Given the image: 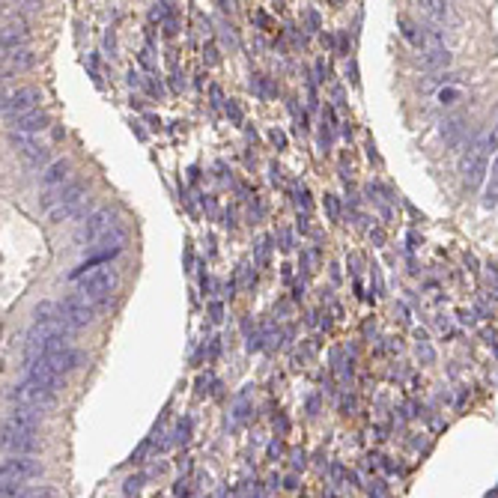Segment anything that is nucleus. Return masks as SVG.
I'll return each mask as SVG.
<instances>
[{
    "instance_id": "f704fd0d",
    "label": "nucleus",
    "mask_w": 498,
    "mask_h": 498,
    "mask_svg": "<svg viewBox=\"0 0 498 498\" xmlns=\"http://www.w3.org/2000/svg\"><path fill=\"white\" fill-rule=\"evenodd\" d=\"M281 242H283V245H281L283 251H290V248H293V236H290V230H283V233H281Z\"/></svg>"
},
{
    "instance_id": "0eeeda50",
    "label": "nucleus",
    "mask_w": 498,
    "mask_h": 498,
    "mask_svg": "<svg viewBox=\"0 0 498 498\" xmlns=\"http://www.w3.org/2000/svg\"><path fill=\"white\" fill-rule=\"evenodd\" d=\"M487 164H489V152L483 147V140L468 147V152L460 159V174H463L465 185H477L483 179V174H487Z\"/></svg>"
},
{
    "instance_id": "39448f33",
    "label": "nucleus",
    "mask_w": 498,
    "mask_h": 498,
    "mask_svg": "<svg viewBox=\"0 0 498 498\" xmlns=\"http://www.w3.org/2000/svg\"><path fill=\"white\" fill-rule=\"evenodd\" d=\"M57 310H60V319L66 325H72V329H84V325H90L96 319V305L87 302L81 293H69L63 295V302L57 305Z\"/></svg>"
},
{
    "instance_id": "393cba45",
    "label": "nucleus",
    "mask_w": 498,
    "mask_h": 498,
    "mask_svg": "<svg viewBox=\"0 0 498 498\" xmlns=\"http://www.w3.org/2000/svg\"><path fill=\"white\" fill-rule=\"evenodd\" d=\"M254 90H257L263 98H272V96H278V90L272 87V81H268L266 75H257V78H254Z\"/></svg>"
},
{
    "instance_id": "9b49d317",
    "label": "nucleus",
    "mask_w": 498,
    "mask_h": 498,
    "mask_svg": "<svg viewBox=\"0 0 498 498\" xmlns=\"http://www.w3.org/2000/svg\"><path fill=\"white\" fill-rule=\"evenodd\" d=\"M6 426H16V430H27V433H39L42 426V415L36 409H27V406H9V412L4 415Z\"/></svg>"
},
{
    "instance_id": "7ed1b4c3",
    "label": "nucleus",
    "mask_w": 498,
    "mask_h": 498,
    "mask_svg": "<svg viewBox=\"0 0 498 498\" xmlns=\"http://www.w3.org/2000/svg\"><path fill=\"white\" fill-rule=\"evenodd\" d=\"M6 400L16 403V406H27V409H51L57 403V394L48 388H39L33 382H16V385L6 388Z\"/></svg>"
},
{
    "instance_id": "ddd939ff",
    "label": "nucleus",
    "mask_w": 498,
    "mask_h": 498,
    "mask_svg": "<svg viewBox=\"0 0 498 498\" xmlns=\"http://www.w3.org/2000/svg\"><path fill=\"white\" fill-rule=\"evenodd\" d=\"M9 144L16 147L33 167H42V164H45V159H48V147H39L30 135H16V132H12L9 135Z\"/></svg>"
},
{
    "instance_id": "e433bc0d",
    "label": "nucleus",
    "mask_w": 498,
    "mask_h": 498,
    "mask_svg": "<svg viewBox=\"0 0 498 498\" xmlns=\"http://www.w3.org/2000/svg\"><path fill=\"white\" fill-rule=\"evenodd\" d=\"M147 90L152 93V96H162L164 90H162V84H155V81H147Z\"/></svg>"
},
{
    "instance_id": "a878e982",
    "label": "nucleus",
    "mask_w": 498,
    "mask_h": 498,
    "mask_svg": "<svg viewBox=\"0 0 498 498\" xmlns=\"http://www.w3.org/2000/svg\"><path fill=\"white\" fill-rule=\"evenodd\" d=\"M325 209H329V218L332 221H340V200H337V194H325Z\"/></svg>"
},
{
    "instance_id": "f03ea898",
    "label": "nucleus",
    "mask_w": 498,
    "mask_h": 498,
    "mask_svg": "<svg viewBox=\"0 0 498 498\" xmlns=\"http://www.w3.org/2000/svg\"><path fill=\"white\" fill-rule=\"evenodd\" d=\"M113 290H117V275H113L111 268H93V272H87L81 278L78 293L87 298V302H93L96 307H102L113 295Z\"/></svg>"
},
{
    "instance_id": "6e6552de",
    "label": "nucleus",
    "mask_w": 498,
    "mask_h": 498,
    "mask_svg": "<svg viewBox=\"0 0 498 498\" xmlns=\"http://www.w3.org/2000/svg\"><path fill=\"white\" fill-rule=\"evenodd\" d=\"M39 102H42V93L36 90V87H16L9 96H6V102H4V113L9 120H16V117H21V113H30V111H36L39 108Z\"/></svg>"
},
{
    "instance_id": "9d476101",
    "label": "nucleus",
    "mask_w": 498,
    "mask_h": 498,
    "mask_svg": "<svg viewBox=\"0 0 498 498\" xmlns=\"http://www.w3.org/2000/svg\"><path fill=\"white\" fill-rule=\"evenodd\" d=\"M24 370H27V382H33V385H39V388H48V391H54V394L63 388V376L54 373V370H51L45 361H42V358L24 364Z\"/></svg>"
},
{
    "instance_id": "f257e3e1",
    "label": "nucleus",
    "mask_w": 498,
    "mask_h": 498,
    "mask_svg": "<svg viewBox=\"0 0 498 498\" xmlns=\"http://www.w3.org/2000/svg\"><path fill=\"white\" fill-rule=\"evenodd\" d=\"M0 451H6L9 457H36L42 453V438L36 433L0 424Z\"/></svg>"
},
{
    "instance_id": "79ce46f5",
    "label": "nucleus",
    "mask_w": 498,
    "mask_h": 498,
    "mask_svg": "<svg viewBox=\"0 0 498 498\" xmlns=\"http://www.w3.org/2000/svg\"><path fill=\"white\" fill-rule=\"evenodd\" d=\"M4 102H6V96H0V113H4Z\"/></svg>"
},
{
    "instance_id": "4be33fe9",
    "label": "nucleus",
    "mask_w": 498,
    "mask_h": 498,
    "mask_svg": "<svg viewBox=\"0 0 498 498\" xmlns=\"http://www.w3.org/2000/svg\"><path fill=\"white\" fill-rule=\"evenodd\" d=\"M400 27H403V36H406V39H409L415 48H421V45H424V33H418V27L412 24L406 16H400Z\"/></svg>"
},
{
    "instance_id": "dca6fc26",
    "label": "nucleus",
    "mask_w": 498,
    "mask_h": 498,
    "mask_svg": "<svg viewBox=\"0 0 498 498\" xmlns=\"http://www.w3.org/2000/svg\"><path fill=\"white\" fill-rule=\"evenodd\" d=\"M69 174H72V162L57 159V162H51L45 170H42L39 182H42V188H60V185L69 179Z\"/></svg>"
},
{
    "instance_id": "4c0bfd02",
    "label": "nucleus",
    "mask_w": 498,
    "mask_h": 498,
    "mask_svg": "<svg viewBox=\"0 0 498 498\" xmlns=\"http://www.w3.org/2000/svg\"><path fill=\"white\" fill-rule=\"evenodd\" d=\"M483 340H487V346H492V352H495V329L483 334Z\"/></svg>"
},
{
    "instance_id": "412c9836",
    "label": "nucleus",
    "mask_w": 498,
    "mask_h": 498,
    "mask_svg": "<svg viewBox=\"0 0 498 498\" xmlns=\"http://www.w3.org/2000/svg\"><path fill=\"white\" fill-rule=\"evenodd\" d=\"M21 498H60V492H57V487H51V483H30L21 489Z\"/></svg>"
},
{
    "instance_id": "aec40b11",
    "label": "nucleus",
    "mask_w": 498,
    "mask_h": 498,
    "mask_svg": "<svg viewBox=\"0 0 498 498\" xmlns=\"http://www.w3.org/2000/svg\"><path fill=\"white\" fill-rule=\"evenodd\" d=\"M465 123H468L465 117H451V120L442 123V137L448 140L451 147H457V144H460V137L465 135Z\"/></svg>"
},
{
    "instance_id": "6ab92c4d",
    "label": "nucleus",
    "mask_w": 498,
    "mask_h": 498,
    "mask_svg": "<svg viewBox=\"0 0 498 498\" xmlns=\"http://www.w3.org/2000/svg\"><path fill=\"white\" fill-rule=\"evenodd\" d=\"M451 60H453V54H451L448 48H442V45H436V48H430V51H424L421 69H442V66H448Z\"/></svg>"
},
{
    "instance_id": "20e7f679",
    "label": "nucleus",
    "mask_w": 498,
    "mask_h": 498,
    "mask_svg": "<svg viewBox=\"0 0 498 498\" xmlns=\"http://www.w3.org/2000/svg\"><path fill=\"white\" fill-rule=\"evenodd\" d=\"M84 194H87V185H84L81 179L63 185L60 200H57V206L48 212V221H51V224H63V221H69V218L81 215V212H84Z\"/></svg>"
},
{
    "instance_id": "5701e85b",
    "label": "nucleus",
    "mask_w": 498,
    "mask_h": 498,
    "mask_svg": "<svg viewBox=\"0 0 498 498\" xmlns=\"http://www.w3.org/2000/svg\"><path fill=\"white\" fill-rule=\"evenodd\" d=\"M418 358H421L424 364H433V361H436V349L430 346V340H426L424 332H418Z\"/></svg>"
},
{
    "instance_id": "4468645a",
    "label": "nucleus",
    "mask_w": 498,
    "mask_h": 498,
    "mask_svg": "<svg viewBox=\"0 0 498 498\" xmlns=\"http://www.w3.org/2000/svg\"><path fill=\"white\" fill-rule=\"evenodd\" d=\"M45 361L54 373H60V376H66V373H72V370H78L81 367V361H84V352L81 349H72V346H66V349H60V352H54V355H45Z\"/></svg>"
},
{
    "instance_id": "a19ab883",
    "label": "nucleus",
    "mask_w": 498,
    "mask_h": 498,
    "mask_svg": "<svg viewBox=\"0 0 498 498\" xmlns=\"http://www.w3.org/2000/svg\"><path fill=\"white\" fill-rule=\"evenodd\" d=\"M129 84H132V87H137V84H140V75H137V72H132V75H129Z\"/></svg>"
},
{
    "instance_id": "cd10ccee",
    "label": "nucleus",
    "mask_w": 498,
    "mask_h": 498,
    "mask_svg": "<svg viewBox=\"0 0 498 498\" xmlns=\"http://www.w3.org/2000/svg\"><path fill=\"white\" fill-rule=\"evenodd\" d=\"M483 206L495 209V167H492V182L487 185V194H483Z\"/></svg>"
},
{
    "instance_id": "1a4fd4ad",
    "label": "nucleus",
    "mask_w": 498,
    "mask_h": 498,
    "mask_svg": "<svg viewBox=\"0 0 498 498\" xmlns=\"http://www.w3.org/2000/svg\"><path fill=\"white\" fill-rule=\"evenodd\" d=\"M111 224H113L111 209H96L93 215L78 227V233H75V245H93V242H98V239H102V236L111 230Z\"/></svg>"
},
{
    "instance_id": "473e14b6",
    "label": "nucleus",
    "mask_w": 498,
    "mask_h": 498,
    "mask_svg": "<svg viewBox=\"0 0 498 498\" xmlns=\"http://www.w3.org/2000/svg\"><path fill=\"white\" fill-rule=\"evenodd\" d=\"M227 113H230V117H233V123H242V111H239V105L233 102V98H230V102H227Z\"/></svg>"
},
{
    "instance_id": "ea45409f",
    "label": "nucleus",
    "mask_w": 498,
    "mask_h": 498,
    "mask_svg": "<svg viewBox=\"0 0 498 498\" xmlns=\"http://www.w3.org/2000/svg\"><path fill=\"white\" fill-rule=\"evenodd\" d=\"M397 314H400V322H403V325L409 322V317H406V305H397Z\"/></svg>"
},
{
    "instance_id": "2eb2a0df",
    "label": "nucleus",
    "mask_w": 498,
    "mask_h": 498,
    "mask_svg": "<svg viewBox=\"0 0 498 498\" xmlns=\"http://www.w3.org/2000/svg\"><path fill=\"white\" fill-rule=\"evenodd\" d=\"M30 24L24 21H16V24H6L4 30H0V51H18V48H27V42H30Z\"/></svg>"
},
{
    "instance_id": "7c9ffc66",
    "label": "nucleus",
    "mask_w": 498,
    "mask_h": 498,
    "mask_svg": "<svg viewBox=\"0 0 498 498\" xmlns=\"http://www.w3.org/2000/svg\"><path fill=\"white\" fill-rule=\"evenodd\" d=\"M268 137H272V144H275L278 149H283V147H287V135H283L281 129H272V132H268Z\"/></svg>"
},
{
    "instance_id": "c756f323",
    "label": "nucleus",
    "mask_w": 498,
    "mask_h": 498,
    "mask_svg": "<svg viewBox=\"0 0 498 498\" xmlns=\"http://www.w3.org/2000/svg\"><path fill=\"white\" fill-rule=\"evenodd\" d=\"M209 317H212V322H221L224 319V305L221 302H209Z\"/></svg>"
},
{
    "instance_id": "2f4dec72",
    "label": "nucleus",
    "mask_w": 498,
    "mask_h": 498,
    "mask_svg": "<svg viewBox=\"0 0 498 498\" xmlns=\"http://www.w3.org/2000/svg\"><path fill=\"white\" fill-rule=\"evenodd\" d=\"M305 21H307V27H310V30H319V16H317V9H307L305 12Z\"/></svg>"
},
{
    "instance_id": "423d86ee",
    "label": "nucleus",
    "mask_w": 498,
    "mask_h": 498,
    "mask_svg": "<svg viewBox=\"0 0 498 498\" xmlns=\"http://www.w3.org/2000/svg\"><path fill=\"white\" fill-rule=\"evenodd\" d=\"M45 475V465L33 457H9L0 463V480H16V483H24V480H36Z\"/></svg>"
},
{
    "instance_id": "72a5a7b5",
    "label": "nucleus",
    "mask_w": 498,
    "mask_h": 498,
    "mask_svg": "<svg viewBox=\"0 0 498 498\" xmlns=\"http://www.w3.org/2000/svg\"><path fill=\"white\" fill-rule=\"evenodd\" d=\"M298 203H302V209H305V212H310V191H307V188L298 191Z\"/></svg>"
},
{
    "instance_id": "a211bd4d",
    "label": "nucleus",
    "mask_w": 498,
    "mask_h": 498,
    "mask_svg": "<svg viewBox=\"0 0 498 498\" xmlns=\"http://www.w3.org/2000/svg\"><path fill=\"white\" fill-rule=\"evenodd\" d=\"M33 317H36L33 325H42V329H54V325H63L60 310H57L54 302H39V305L33 307Z\"/></svg>"
},
{
    "instance_id": "b1692460",
    "label": "nucleus",
    "mask_w": 498,
    "mask_h": 498,
    "mask_svg": "<svg viewBox=\"0 0 498 498\" xmlns=\"http://www.w3.org/2000/svg\"><path fill=\"white\" fill-rule=\"evenodd\" d=\"M421 6H424V12H426V16H430V18H436V21H445V18L451 16L448 4H433V0H430V4H421Z\"/></svg>"
},
{
    "instance_id": "c9c22d12",
    "label": "nucleus",
    "mask_w": 498,
    "mask_h": 498,
    "mask_svg": "<svg viewBox=\"0 0 498 498\" xmlns=\"http://www.w3.org/2000/svg\"><path fill=\"white\" fill-rule=\"evenodd\" d=\"M370 242H376V245H382V242H385V230H370Z\"/></svg>"
},
{
    "instance_id": "bb28decb",
    "label": "nucleus",
    "mask_w": 498,
    "mask_h": 498,
    "mask_svg": "<svg viewBox=\"0 0 498 498\" xmlns=\"http://www.w3.org/2000/svg\"><path fill=\"white\" fill-rule=\"evenodd\" d=\"M463 93L460 90H453V87H445V90H438V102L442 105H453V102H460Z\"/></svg>"
},
{
    "instance_id": "c85d7f7f",
    "label": "nucleus",
    "mask_w": 498,
    "mask_h": 498,
    "mask_svg": "<svg viewBox=\"0 0 498 498\" xmlns=\"http://www.w3.org/2000/svg\"><path fill=\"white\" fill-rule=\"evenodd\" d=\"M176 438L179 442H188V433H191V418H185V421H179V426H176Z\"/></svg>"
},
{
    "instance_id": "f3484780",
    "label": "nucleus",
    "mask_w": 498,
    "mask_h": 498,
    "mask_svg": "<svg viewBox=\"0 0 498 498\" xmlns=\"http://www.w3.org/2000/svg\"><path fill=\"white\" fill-rule=\"evenodd\" d=\"M36 60H39V54L33 51V48H18V51H9L6 54V72L12 75V72H24V69H33L36 66Z\"/></svg>"
},
{
    "instance_id": "f8f14e48",
    "label": "nucleus",
    "mask_w": 498,
    "mask_h": 498,
    "mask_svg": "<svg viewBox=\"0 0 498 498\" xmlns=\"http://www.w3.org/2000/svg\"><path fill=\"white\" fill-rule=\"evenodd\" d=\"M48 125H51V113L42 111V108H36L30 113H21V117L12 120V129H16V135H30V137L36 132H45Z\"/></svg>"
},
{
    "instance_id": "58836bf2",
    "label": "nucleus",
    "mask_w": 498,
    "mask_h": 498,
    "mask_svg": "<svg viewBox=\"0 0 498 498\" xmlns=\"http://www.w3.org/2000/svg\"><path fill=\"white\" fill-rule=\"evenodd\" d=\"M218 352H221V344H218V340H212V349H209V358H218Z\"/></svg>"
}]
</instances>
